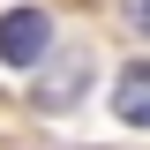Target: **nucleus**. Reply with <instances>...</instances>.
I'll use <instances>...</instances> for the list:
<instances>
[{
	"mask_svg": "<svg viewBox=\"0 0 150 150\" xmlns=\"http://www.w3.org/2000/svg\"><path fill=\"white\" fill-rule=\"evenodd\" d=\"M53 53V23H45V8H8L0 15V60L8 68H30V60Z\"/></svg>",
	"mask_w": 150,
	"mask_h": 150,
	"instance_id": "1",
	"label": "nucleus"
},
{
	"mask_svg": "<svg viewBox=\"0 0 150 150\" xmlns=\"http://www.w3.org/2000/svg\"><path fill=\"white\" fill-rule=\"evenodd\" d=\"M120 15H128V30H143V38H150V0H120Z\"/></svg>",
	"mask_w": 150,
	"mask_h": 150,
	"instance_id": "3",
	"label": "nucleus"
},
{
	"mask_svg": "<svg viewBox=\"0 0 150 150\" xmlns=\"http://www.w3.org/2000/svg\"><path fill=\"white\" fill-rule=\"evenodd\" d=\"M112 112H120L128 128H150V60L120 68V83H112Z\"/></svg>",
	"mask_w": 150,
	"mask_h": 150,
	"instance_id": "2",
	"label": "nucleus"
}]
</instances>
